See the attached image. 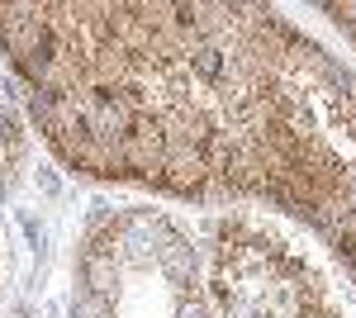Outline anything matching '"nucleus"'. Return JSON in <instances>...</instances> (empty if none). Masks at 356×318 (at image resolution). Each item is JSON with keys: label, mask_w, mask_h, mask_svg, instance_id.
I'll return each instance as SVG.
<instances>
[{"label": "nucleus", "mask_w": 356, "mask_h": 318, "mask_svg": "<svg viewBox=\"0 0 356 318\" xmlns=\"http://www.w3.org/2000/svg\"><path fill=\"white\" fill-rule=\"evenodd\" d=\"M332 280L290 242L228 218L214 238V294L223 318H352Z\"/></svg>", "instance_id": "f03ea898"}, {"label": "nucleus", "mask_w": 356, "mask_h": 318, "mask_svg": "<svg viewBox=\"0 0 356 318\" xmlns=\"http://www.w3.org/2000/svg\"><path fill=\"white\" fill-rule=\"evenodd\" d=\"M318 15H328L332 24H337L356 43V0H342V5H318Z\"/></svg>", "instance_id": "20e7f679"}, {"label": "nucleus", "mask_w": 356, "mask_h": 318, "mask_svg": "<svg viewBox=\"0 0 356 318\" xmlns=\"http://www.w3.org/2000/svg\"><path fill=\"white\" fill-rule=\"evenodd\" d=\"M15 152H19V124H15V114H10V105L0 100V171L15 161Z\"/></svg>", "instance_id": "7ed1b4c3"}, {"label": "nucleus", "mask_w": 356, "mask_h": 318, "mask_svg": "<svg viewBox=\"0 0 356 318\" xmlns=\"http://www.w3.org/2000/svg\"><path fill=\"white\" fill-rule=\"evenodd\" d=\"M0 57L67 171L300 218L356 285V67L271 5H0Z\"/></svg>", "instance_id": "f257e3e1"}]
</instances>
